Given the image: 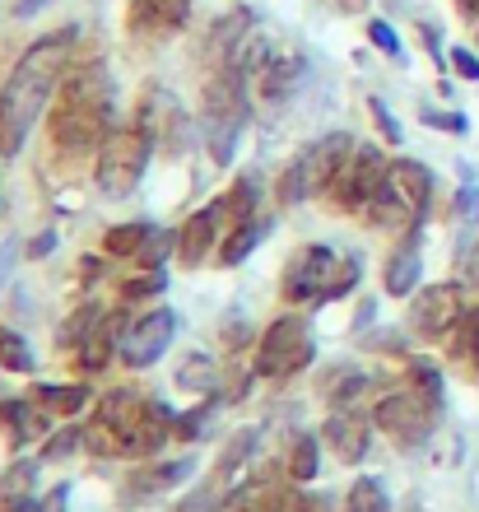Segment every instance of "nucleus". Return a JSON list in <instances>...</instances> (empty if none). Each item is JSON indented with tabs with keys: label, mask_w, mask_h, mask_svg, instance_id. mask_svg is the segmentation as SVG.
I'll return each instance as SVG.
<instances>
[{
	"label": "nucleus",
	"mask_w": 479,
	"mask_h": 512,
	"mask_svg": "<svg viewBox=\"0 0 479 512\" xmlns=\"http://www.w3.org/2000/svg\"><path fill=\"white\" fill-rule=\"evenodd\" d=\"M75 28H61L52 38H38L19 61H14L10 80L0 84V154H19L28 140V131L38 126L42 108H52L56 89H61V75L70 66V52H75Z\"/></svg>",
	"instance_id": "nucleus-1"
},
{
	"label": "nucleus",
	"mask_w": 479,
	"mask_h": 512,
	"mask_svg": "<svg viewBox=\"0 0 479 512\" xmlns=\"http://www.w3.org/2000/svg\"><path fill=\"white\" fill-rule=\"evenodd\" d=\"M47 131L61 159H80L103 145L112 131V80L103 66H84L56 89L52 108H47Z\"/></svg>",
	"instance_id": "nucleus-2"
},
{
	"label": "nucleus",
	"mask_w": 479,
	"mask_h": 512,
	"mask_svg": "<svg viewBox=\"0 0 479 512\" xmlns=\"http://www.w3.org/2000/svg\"><path fill=\"white\" fill-rule=\"evenodd\" d=\"M247 117H252V94H247V80H242L233 66L210 70L205 80V94H200V140L210 149V159L219 168L233 163L238 154V140L247 131Z\"/></svg>",
	"instance_id": "nucleus-3"
},
{
	"label": "nucleus",
	"mask_w": 479,
	"mask_h": 512,
	"mask_svg": "<svg viewBox=\"0 0 479 512\" xmlns=\"http://www.w3.org/2000/svg\"><path fill=\"white\" fill-rule=\"evenodd\" d=\"M428 201H433V173L414 159H396L386 168V182L377 187L373 205H368V219L382 233H400L405 243H414L428 215Z\"/></svg>",
	"instance_id": "nucleus-4"
},
{
	"label": "nucleus",
	"mask_w": 479,
	"mask_h": 512,
	"mask_svg": "<svg viewBox=\"0 0 479 512\" xmlns=\"http://www.w3.org/2000/svg\"><path fill=\"white\" fill-rule=\"evenodd\" d=\"M354 284H359V261L335 256L321 243L293 252V261L284 266V298L289 303H331V298L349 294Z\"/></svg>",
	"instance_id": "nucleus-5"
},
{
	"label": "nucleus",
	"mask_w": 479,
	"mask_h": 512,
	"mask_svg": "<svg viewBox=\"0 0 479 512\" xmlns=\"http://www.w3.org/2000/svg\"><path fill=\"white\" fill-rule=\"evenodd\" d=\"M354 135L349 131H331L321 135L317 145H307L298 159L284 168L280 177V205H303L307 196H321V191L335 187V177L345 173V163L354 159Z\"/></svg>",
	"instance_id": "nucleus-6"
},
{
	"label": "nucleus",
	"mask_w": 479,
	"mask_h": 512,
	"mask_svg": "<svg viewBox=\"0 0 479 512\" xmlns=\"http://www.w3.org/2000/svg\"><path fill=\"white\" fill-rule=\"evenodd\" d=\"M149 154H154V140H149L140 126H112L107 140L98 145V163H94L98 191L112 196V201L131 196L149 168Z\"/></svg>",
	"instance_id": "nucleus-7"
},
{
	"label": "nucleus",
	"mask_w": 479,
	"mask_h": 512,
	"mask_svg": "<svg viewBox=\"0 0 479 512\" xmlns=\"http://www.w3.org/2000/svg\"><path fill=\"white\" fill-rule=\"evenodd\" d=\"M312 326L307 317L289 312V317H275V322L261 331V345H256V373L270 382H284L293 373H303L312 364Z\"/></svg>",
	"instance_id": "nucleus-8"
},
{
	"label": "nucleus",
	"mask_w": 479,
	"mask_h": 512,
	"mask_svg": "<svg viewBox=\"0 0 479 512\" xmlns=\"http://www.w3.org/2000/svg\"><path fill=\"white\" fill-rule=\"evenodd\" d=\"M433 415H438V405L419 396V391H391L377 401V429L386 438H396L400 447H419L433 433Z\"/></svg>",
	"instance_id": "nucleus-9"
},
{
	"label": "nucleus",
	"mask_w": 479,
	"mask_h": 512,
	"mask_svg": "<svg viewBox=\"0 0 479 512\" xmlns=\"http://www.w3.org/2000/svg\"><path fill=\"white\" fill-rule=\"evenodd\" d=\"M386 168H391V163L382 159V149L377 145L354 149V159L345 163V173L335 177V187H331L335 210H368L373 196H377V187L386 182Z\"/></svg>",
	"instance_id": "nucleus-10"
},
{
	"label": "nucleus",
	"mask_w": 479,
	"mask_h": 512,
	"mask_svg": "<svg viewBox=\"0 0 479 512\" xmlns=\"http://www.w3.org/2000/svg\"><path fill=\"white\" fill-rule=\"evenodd\" d=\"M173 336H177V312L173 308H154V312H145V317H135V322L126 326L121 345H117L121 364L126 368H149L168 345H173Z\"/></svg>",
	"instance_id": "nucleus-11"
},
{
	"label": "nucleus",
	"mask_w": 479,
	"mask_h": 512,
	"mask_svg": "<svg viewBox=\"0 0 479 512\" xmlns=\"http://www.w3.org/2000/svg\"><path fill=\"white\" fill-rule=\"evenodd\" d=\"M135 126L154 140V149H182L187 145V112L168 89L149 84L140 108H135Z\"/></svg>",
	"instance_id": "nucleus-12"
},
{
	"label": "nucleus",
	"mask_w": 479,
	"mask_h": 512,
	"mask_svg": "<svg viewBox=\"0 0 479 512\" xmlns=\"http://www.w3.org/2000/svg\"><path fill=\"white\" fill-rule=\"evenodd\" d=\"M461 317H466V303H461L456 284H424L410 303V326L424 340L447 336L452 326H461Z\"/></svg>",
	"instance_id": "nucleus-13"
},
{
	"label": "nucleus",
	"mask_w": 479,
	"mask_h": 512,
	"mask_svg": "<svg viewBox=\"0 0 479 512\" xmlns=\"http://www.w3.org/2000/svg\"><path fill=\"white\" fill-rule=\"evenodd\" d=\"M191 19V0H131L126 5V28L145 42L177 38Z\"/></svg>",
	"instance_id": "nucleus-14"
},
{
	"label": "nucleus",
	"mask_w": 479,
	"mask_h": 512,
	"mask_svg": "<svg viewBox=\"0 0 479 512\" xmlns=\"http://www.w3.org/2000/svg\"><path fill=\"white\" fill-rule=\"evenodd\" d=\"M191 471H196V461H191V457L163 461V466H135L131 480L121 485V503H126V508H140V503L159 499V494L177 489L182 480H191Z\"/></svg>",
	"instance_id": "nucleus-15"
},
{
	"label": "nucleus",
	"mask_w": 479,
	"mask_h": 512,
	"mask_svg": "<svg viewBox=\"0 0 479 512\" xmlns=\"http://www.w3.org/2000/svg\"><path fill=\"white\" fill-rule=\"evenodd\" d=\"M247 84L256 89V98H261V103L284 108V103L298 94V84H303V56H298V52H275Z\"/></svg>",
	"instance_id": "nucleus-16"
},
{
	"label": "nucleus",
	"mask_w": 479,
	"mask_h": 512,
	"mask_svg": "<svg viewBox=\"0 0 479 512\" xmlns=\"http://www.w3.org/2000/svg\"><path fill=\"white\" fill-rule=\"evenodd\" d=\"M321 438H326V447H331V452L345 461V466H359V461L368 457L373 429H368V419H363L359 410H335V415L326 419Z\"/></svg>",
	"instance_id": "nucleus-17"
},
{
	"label": "nucleus",
	"mask_w": 479,
	"mask_h": 512,
	"mask_svg": "<svg viewBox=\"0 0 479 512\" xmlns=\"http://www.w3.org/2000/svg\"><path fill=\"white\" fill-rule=\"evenodd\" d=\"M219 224H224V210H219V201L205 205V210H196V215L182 224V233H177V261L196 270L200 261L214 252V243H219Z\"/></svg>",
	"instance_id": "nucleus-18"
},
{
	"label": "nucleus",
	"mask_w": 479,
	"mask_h": 512,
	"mask_svg": "<svg viewBox=\"0 0 479 512\" xmlns=\"http://www.w3.org/2000/svg\"><path fill=\"white\" fill-rule=\"evenodd\" d=\"M121 317H126V312H112V317L103 312V322H98L94 331H89V340L75 350V368H80V373H98V368L112 364V354H117L121 336H126V326H131V322H121Z\"/></svg>",
	"instance_id": "nucleus-19"
},
{
	"label": "nucleus",
	"mask_w": 479,
	"mask_h": 512,
	"mask_svg": "<svg viewBox=\"0 0 479 512\" xmlns=\"http://www.w3.org/2000/svg\"><path fill=\"white\" fill-rule=\"evenodd\" d=\"M0 424H5V433H10V443L14 447H24L33 443V438H47L52 433V410L42 401H5L0 405Z\"/></svg>",
	"instance_id": "nucleus-20"
},
{
	"label": "nucleus",
	"mask_w": 479,
	"mask_h": 512,
	"mask_svg": "<svg viewBox=\"0 0 479 512\" xmlns=\"http://www.w3.org/2000/svg\"><path fill=\"white\" fill-rule=\"evenodd\" d=\"M252 10L247 5H238V10H228L219 24L210 28V38H205V61H210V70H224L228 61H233V52H238V42L252 33Z\"/></svg>",
	"instance_id": "nucleus-21"
},
{
	"label": "nucleus",
	"mask_w": 479,
	"mask_h": 512,
	"mask_svg": "<svg viewBox=\"0 0 479 512\" xmlns=\"http://www.w3.org/2000/svg\"><path fill=\"white\" fill-rule=\"evenodd\" d=\"M419 275H424V256H419V247L405 243L391 261H386V294L391 298H410L414 284H419Z\"/></svg>",
	"instance_id": "nucleus-22"
},
{
	"label": "nucleus",
	"mask_w": 479,
	"mask_h": 512,
	"mask_svg": "<svg viewBox=\"0 0 479 512\" xmlns=\"http://www.w3.org/2000/svg\"><path fill=\"white\" fill-rule=\"evenodd\" d=\"M266 233H270V219H247V224H238V229L224 238V247H219V266H242V261L261 247Z\"/></svg>",
	"instance_id": "nucleus-23"
},
{
	"label": "nucleus",
	"mask_w": 479,
	"mask_h": 512,
	"mask_svg": "<svg viewBox=\"0 0 479 512\" xmlns=\"http://www.w3.org/2000/svg\"><path fill=\"white\" fill-rule=\"evenodd\" d=\"M177 387L196 391V396H214L219 391V364H214L210 354H191L187 364L177 368Z\"/></svg>",
	"instance_id": "nucleus-24"
},
{
	"label": "nucleus",
	"mask_w": 479,
	"mask_h": 512,
	"mask_svg": "<svg viewBox=\"0 0 479 512\" xmlns=\"http://www.w3.org/2000/svg\"><path fill=\"white\" fill-rule=\"evenodd\" d=\"M33 401H42L52 415H80L84 405L94 401L89 387H33Z\"/></svg>",
	"instance_id": "nucleus-25"
},
{
	"label": "nucleus",
	"mask_w": 479,
	"mask_h": 512,
	"mask_svg": "<svg viewBox=\"0 0 479 512\" xmlns=\"http://www.w3.org/2000/svg\"><path fill=\"white\" fill-rule=\"evenodd\" d=\"M149 238H154V229H149V224H117V229H107L103 252L107 256H140Z\"/></svg>",
	"instance_id": "nucleus-26"
},
{
	"label": "nucleus",
	"mask_w": 479,
	"mask_h": 512,
	"mask_svg": "<svg viewBox=\"0 0 479 512\" xmlns=\"http://www.w3.org/2000/svg\"><path fill=\"white\" fill-rule=\"evenodd\" d=\"M219 210H224V219H233V229H238V224H247V219H256V182H252V177L233 182V191L219 201Z\"/></svg>",
	"instance_id": "nucleus-27"
},
{
	"label": "nucleus",
	"mask_w": 479,
	"mask_h": 512,
	"mask_svg": "<svg viewBox=\"0 0 479 512\" xmlns=\"http://www.w3.org/2000/svg\"><path fill=\"white\" fill-rule=\"evenodd\" d=\"M0 368H10V373H33V368H38L28 340L19 336V331H10V326L0 331Z\"/></svg>",
	"instance_id": "nucleus-28"
},
{
	"label": "nucleus",
	"mask_w": 479,
	"mask_h": 512,
	"mask_svg": "<svg viewBox=\"0 0 479 512\" xmlns=\"http://www.w3.org/2000/svg\"><path fill=\"white\" fill-rule=\"evenodd\" d=\"M345 512H386V489L373 475H359L354 489L345 494Z\"/></svg>",
	"instance_id": "nucleus-29"
},
{
	"label": "nucleus",
	"mask_w": 479,
	"mask_h": 512,
	"mask_svg": "<svg viewBox=\"0 0 479 512\" xmlns=\"http://www.w3.org/2000/svg\"><path fill=\"white\" fill-rule=\"evenodd\" d=\"M98 322H103V308H98V303H84V308L70 312V322L61 326V345H66V350H80Z\"/></svg>",
	"instance_id": "nucleus-30"
},
{
	"label": "nucleus",
	"mask_w": 479,
	"mask_h": 512,
	"mask_svg": "<svg viewBox=\"0 0 479 512\" xmlns=\"http://www.w3.org/2000/svg\"><path fill=\"white\" fill-rule=\"evenodd\" d=\"M289 475H293V480H312V475H317V438H312V433H293V443H289Z\"/></svg>",
	"instance_id": "nucleus-31"
},
{
	"label": "nucleus",
	"mask_w": 479,
	"mask_h": 512,
	"mask_svg": "<svg viewBox=\"0 0 479 512\" xmlns=\"http://www.w3.org/2000/svg\"><path fill=\"white\" fill-rule=\"evenodd\" d=\"M252 447H256V429H242L238 438L224 447V457H219V475H224V480H228V475H238L242 461L252 457Z\"/></svg>",
	"instance_id": "nucleus-32"
},
{
	"label": "nucleus",
	"mask_w": 479,
	"mask_h": 512,
	"mask_svg": "<svg viewBox=\"0 0 479 512\" xmlns=\"http://www.w3.org/2000/svg\"><path fill=\"white\" fill-rule=\"evenodd\" d=\"M75 447H84V429H56L52 438H42V461H61Z\"/></svg>",
	"instance_id": "nucleus-33"
},
{
	"label": "nucleus",
	"mask_w": 479,
	"mask_h": 512,
	"mask_svg": "<svg viewBox=\"0 0 479 512\" xmlns=\"http://www.w3.org/2000/svg\"><path fill=\"white\" fill-rule=\"evenodd\" d=\"M456 354H461V359H470V368H475V378H479V312H466V317H461V340H456Z\"/></svg>",
	"instance_id": "nucleus-34"
},
{
	"label": "nucleus",
	"mask_w": 479,
	"mask_h": 512,
	"mask_svg": "<svg viewBox=\"0 0 479 512\" xmlns=\"http://www.w3.org/2000/svg\"><path fill=\"white\" fill-rule=\"evenodd\" d=\"M168 252H177V233L159 229V233H154V238L145 243V252L135 256V261H145L149 270H163V256H168Z\"/></svg>",
	"instance_id": "nucleus-35"
},
{
	"label": "nucleus",
	"mask_w": 479,
	"mask_h": 512,
	"mask_svg": "<svg viewBox=\"0 0 479 512\" xmlns=\"http://www.w3.org/2000/svg\"><path fill=\"white\" fill-rule=\"evenodd\" d=\"M368 38H373V47H382L391 61H405V47H400L396 28L386 24V19H368Z\"/></svg>",
	"instance_id": "nucleus-36"
},
{
	"label": "nucleus",
	"mask_w": 479,
	"mask_h": 512,
	"mask_svg": "<svg viewBox=\"0 0 479 512\" xmlns=\"http://www.w3.org/2000/svg\"><path fill=\"white\" fill-rule=\"evenodd\" d=\"M214 405H219V396H205V405H200V410H191V415H182L177 419V438H200V433H205V419L214 415Z\"/></svg>",
	"instance_id": "nucleus-37"
},
{
	"label": "nucleus",
	"mask_w": 479,
	"mask_h": 512,
	"mask_svg": "<svg viewBox=\"0 0 479 512\" xmlns=\"http://www.w3.org/2000/svg\"><path fill=\"white\" fill-rule=\"evenodd\" d=\"M163 289H168V275H163V270H149L140 280L121 284V298H149V294H163Z\"/></svg>",
	"instance_id": "nucleus-38"
},
{
	"label": "nucleus",
	"mask_w": 479,
	"mask_h": 512,
	"mask_svg": "<svg viewBox=\"0 0 479 512\" xmlns=\"http://www.w3.org/2000/svg\"><path fill=\"white\" fill-rule=\"evenodd\" d=\"M452 219H456V224H479V187H461V191H456Z\"/></svg>",
	"instance_id": "nucleus-39"
},
{
	"label": "nucleus",
	"mask_w": 479,
	"mask_h": 512,
	"mask_svg": "<svg viewBox=\"0 0 479 512\" xmlns=\"http://www.w3.org/2000/svg\"><path fill=\"white\" fill-rule=\"evenodd\" d=\"M414 387H419V396H428V401L442 410V378L433 364H414Z\"/></svg>",
	"instance_id": "nucleus-40"
},
{
	"label": "nucleus",
	"mask_w": 479,
	"mask_h": 512,
	"mask_svg": "<svg viewBox=\"0 0 479 512\" xmlns=\"http://www.w3.org/2000/svg\"><path fill=\"white\" fill-rule=\"evenodd\" d=\"M261 512H312V508H307V499L303 494H293V489H270Z\"/></svg>",
	"instance_id": "nucleus-41"
},
{
	"label": "nucleus",
	"mask_w": 479,
	"mask_h": 512,
	"mask_svg": "<svg viewBox=\"0 0 479 512\" xmlns=\"http://www.w3.org/2000/svg\"><path fill=\"white\" fill-rule=\"evenodd\" d=\"M368 108H373V122L382 126V140H386V145H400V140H405V131H400V126H396V117H391V108H386L382 98H373Z\"/></svg>",
	"instance_id": "nucleus-42"
},
{
	"label": "nucleus",
	"mask_w": 479,
	"mask_h": 512,
	"mask_svg": "<svg viewBox=\"0 0 479 512\" xmlns=\"http://www.w3.org/2000/svg\"><path fill=\"white\" fill-rule=\"evenodd\" d=\"M419 117H424L428 126H438V131H452V135L466 131V117H461V112H433V108H424Z\"/></svg>",
	"instance_id": "nucleus-43"
},
{
	"label": "nucleus",
	"mask_w": 479,
	"mask_h": 512,
	"mask_svg": "<svg viewBox=\"0 0 479 512\" xmlns=\"http://www.w3.org/2000/svg\"><path fill=\"white\" fill-rule=\"evenodd\" d=\"M452 66H456V75H461V80H475L479 84V56L475 52L456 47V52H452Z\"/></svg>",
	"instance_id": "nucleus-44"
},
{
	"label": "nucleus",
	"mask_w": 479,
	"mask_h": 512,
	"mask_svg": "<svg viewBox=\"0 0 479 512\" xmlns=\"http://www.w3.org/2000/svg\"><path fill=\"white\" fill-rule=\"evenodd\" d=\"M461 280H466L470 289H479V238L466 247V256H461Z\"/></svg>",
	"instance_id": "nucleus-45"
},
{
	"label": "nucleus",
	"mask_w": 479,
	"mask_h": 512,
	"mask_svg": "<svg viewBox=\"0 0 479 512\" xmlns=\"http://www.w3.org/2000/svg\"><path fill=\"white\" fill-rule=\"evenodd\" d=\"M363 387H368V378H363V373H345V378H340V391H331V401H354Z\"/></svg>",
	"instance_id": "nucleus-46"
},
{
	"label": "nucleus",
	"mask_w": 479,
	"mask_h": 512,
	"mask_svg": "<svg viewBox=\"0 0 479 512\" xmlns=\"http://www.w3.org/2000/svg\"><path fill=\"white\" fill-rule=\"evenodd\" d=\"M66 499H70V485H56L47 499H38V508L33 512H66Z\"/></svg>",
	"instance_id": "nucleus-47"
},
{
	"label": "nucleus",
	"mask_w": 479,
	"mask_h": 512,
	"mask_svg": "<svg viewBox=\"0 0 479 512\" xmlns=\"http://www.w3.org/2000/svg\"><path fill=\"white\" fill-rule=\"evenodd\" d=\"M47 252H56V233H52V229L38 233V238L28 243V256H47Z\"/></svg>",
	"instance_id": "nucleus-48"
},
{
	"label": "nucleus",
	"mask_w": 479,
	"mask_h": 512,
	"mask_svg": "<svg viewBox=\"0 0 479 512\" xmlns=\"http://www.w3.org/2000/svg\"><path fill=\"white\" fill-rule=\"evenodd\" d=\"M47 5H52V0H14V14H19V19H33V14L47 10Z\"/></svg>",
	"instance_id": "nucleus-49"
},
{
	"label": "nucleus",
	"mask_w": 479,
	"mask_h": 512,
	"mask_svg": "<svg viewBox=\"0 0 479 512\" xmlns=\"http://www.w3.org/2000/svg\"><path fill=\"white\" fill-rule=\"evenodd\" d=\"M214 512H256V508H252V503H247V499H228V503H219V508H214Z\"/></svg>",
	"instance_id": "nucleus-50"
},
{
	"label": "nucleus",
	"mask_w": 479,
	"mask_h": 512,
	"mask_svg": "<svg viewBox=\"0 0 479 512\" xmlns=\"http://www.w3.org/2000/svg\"><path fill=\"white\" fill-rule=\"evenodd\" d=\"M461 5V14H470V19H479V0H456Z\"/></svg>",
	"instance_id": "nucleus-51"
},
{
	"label": "nucleus",
	"mask_w": 479,
	"mask_h": 512,
	"mask_svg": "<svg viewBox=\"0 0 479 512\" xmlns=\"http://www.w3.org/2000/svg\"><path fill=\"white\" fill-rule=\"evenodd\" d=\"M340 10H349V14H359V10H368V0H340Z\"/></svg>",
	"instance_id": "nucleus-52"
}]
</instances>
